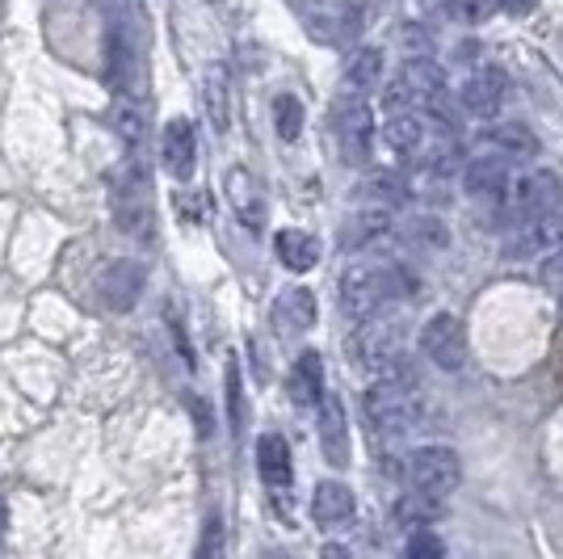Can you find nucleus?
Listing matches in <instances>:
<instances>
[{"label":"nucleus","mask_w":563,"mask_h":559,"mask_svg":"<svg viewBox=\"0 0 563 559\" xmlns=\"http://www.w3.org/2000/svg\"><path fill=\"white\" fill-rule=\"evenodd\" d=\"M396 517L404 526H417V530H429L424 522H433V517H442V501L438 496H421V492H408L404 501L396 505Z\"/></svg>","instance_id":"393cba45"},{"label":"nucleus","mask_w":563,"mask_h":559,"mask_svg":"<svg viewBox=\"0 0 563 559\" xmlns=\"http://www.w3.org/2000/svg\"><path fill=\"white\" fill-rule=\"evenodd\" d=\"M332 127H336V143H341L345 161H353V164L366 161V152H371V131H375L371 106H366L362 97H341L336 110H332Z\"/></svg>","instance_id":"9d476101"},{"label":"nucleus","mask_w":563,"mask_h":559,"mask_svg":"<svg viewBox=\"0 0 563 559\" xmlns=\"http://www.w3.org/2000/svg\"><path fill=\"white\" fill-rule=\"evenodd\" d=\"M290 396L299 408H311V404H324V358L316 350L299 353L295 371H290Z\"/></svg>","instance_id":"f3484780"},{"label":"nucleus","mask_w":563,"mask_h":559,"mask_svg":"<svg viewBox=\"0 0 563 559\" xmlns=\"http://www.w3.org/2000/svg\"><path fill=\"white\" fill-rule=\"evenodd\" d=\"M223 383H228V420H232L235 434H244V387H240V362L235 358H228Z\"/></svg>","instance_id":"c85d7f7f"},{"label":"nucleus","mask_w":563,"mask_h":559,"mask_svg":"<svg viewBox=\"0 0 563 559\" xmlns=\"http://www.w3.org/2000/svg\"><path fill=\"white\" fill-rule=\"evenodd\" d=\"M366 198H375L378 207H396L404 198H412V189H408V182L399 173H378V177L366 182Z\"/></svg>","instance_id":"cd10ccee"},{"label":"nucleus","mask_w":563,"mask_h":559,"mask_svg":"<svg viewBox=\"0 0 563 559\" xmlns=\"http://www.w3.org/2000/svg\"><path fill=\"white\" fill-rule=\"evenodd\" d=\"M542 282H547V286L563 299V253L551 256V261H542Z\"/></svg>","instance_id":"72a5a7b5"},{"label":"nucleus","mask_w":563,"mask_h":559,"mask_svg":"<svg viewBox=\"0 0 563 559\" xmlns=\"http://www.w3.org/2000/svg\"><path fill=\"white\" fill-rule=\"evenodd\" d=\"M383 140L396 156H421L424 140H429V118L421 114H391L383 127Z\"/></svg>","instance_id":"6ab92c4d"},{"label":"nucleus","mask_w":563,"mask_h":559,"mask_svg":"<svg viewBox=\"0 0 563 559\" xmlns=\"http://www.w3.org/2000/svg\"><path fill=\"white\" fill-rule=\"evenodd\" d=\"M320 446L332 467H350V420H345V404L336 396H324L320 404Z\"/></svg>","instance_id":"4468645a"},{"label":"nucleus","mask_w":563,"mask_h":559,"mask_svg":"<svg viewBox=\"0 0 563 559\" xmlns=\"http://www.w3.org/2000/svg\"><path fill=\"white\" fill-rule=\"evenodd\" d=\"M269 320H274V328H278L282 337H299V332H307V328L316 325V295L303 291V286L282 291L278 299H274Z\"/></svg>","instance_id":"2eb2a0df"},{"label":"nucleus","mask_w":563,"mask_h":559,"mask_svg":"<svg viewBox=\"0 0 563 559\" xmlns=\"http://www.w3.org/2000/svg\"><path fill=\"white\" fill-rule=\"evenodd\" d=\"M194 559H223V522L211 517L207 530H202V542H198V556Z\"/></svg>","instance_id":"2f4dec72"},{"label":"nucleus","mask_w":563,"mask_h":559,"mask_svg":"<svg viewBox=\"0 0 563 559\" xmlns=\"http://www.w3.org/2000/svg\"><path fill=\"white\" fill-rule=\"evenodd\" d=\"M404 480H408V489L421 492V496H450V492L459 489V480H463V463H459V454L450 450V446H421V450H412L408 454V463H404Z\"/></svg>","instance_id":"20e7f679"},{"label":"nucleus","mask_w":563,"mask_h":559,"mask_svg":"<svg viewBox=\"0 0 563 559\" xmlns=\"http://www.w3.org/2000/svg\"><path fill=\"white\" fill-rule=\"evenodd\" d=\"M114 127L122 131V140H126V143L140 140L143 114L135 110V97H122V94H118V101H114Z\"/></svg>","instance_id":"c756f323"},{"label":"nucleus","mask_w":563,"mask_h":559,"mask_svg":"<svg viewBox=\"0 0 563 559\" xmlns=\"http://www.w3.org/2000/svg\"><path fill=\"white\" fill-rule=\"evenodd\" d=\"M114 223L126 235L152 232V198H147V182L143 177H126L114 189Z\"/></svg>","instance_id":"9b49d317"},{"label":"nucleus","mask_w":563,"mask_h":559,"mask_svg":"<svg viewBox=\"0 0 563 559\" xmlns=\"http://www.w3.org/2000/svg\"><path fill=\"white\" fill-rule=\"evenodd\" d=\"M509 210H514L517 223L560 215L563 210L560 173H551V168H530V173H521L514 182V189H509Z\"/></svg>","instance_id":"39448f33"},{"label":"nucleus","mask_w":563,"mask_h":559,"mask_svg":"<svg viewBox=\"0 0 563 559\" xmlns=\"http://www.w3.org/2000/svg\"><path fill=\"white\" fill-rule=\"evenodd\" d=\"M362 413H366L375 434L404 438L424 420V399L417 396V387L408 379H378L362 399Z\"/></svg>","instance_id":"f257e3e1"},{"label":"nucleus","mask_w":563,"mask_h":559,"mask_svg":"<svg viewBox=\"0 0 563 559\" xmlns=\"http://www.w3.org/2000/svg\"><path fill=\"white\" fill-rule=\"evenodd\" d=\"M442 97H446V72L433 59H408L391 76V85L383 89V110L387 114H417V110H429Z\"/></svg>","instance_id":"7ed1b4c3"},{"label":"nucleus","mask_w":563,"mask_h":559,"mask_svg":"<svg viewBox=\"0 0 563 559\" xmlns=\"http://www.w3.org/2000/svg\"><path fill=\"white\" fill-rule=\"evenodd\" d=\"M320 559H353L350 547H341V542H329L324 551H320Z\"/></svg>","instance_id":"c9c22d12"},{"label":"nucleus","mask_w":563,"mask_h":559,"mask_svg":"<svg viewBox=\"0 0 563 559\" xmlns=\"http://www.w3.org/2000/svg\"><path fill=\"white\" fill-rule=\"evenodd\" d=\"M161 156H165V168L177 177V182H186L189 173H194V161H198V140H194V127H189L186 118H173V122L165 127Z\"/></svg>","instance_id":"dca6fc26"},{"label":"nucleus","mask_w":563,"mask_h":559,"mask_svg":"<svg viewBox=\"0 0 563 559\" xmlns=\"http://www.w3.org/2000/svg\"><path fill=\"white\" fill-rule=\"evenodd\" d=\"M421 350L438 371H459L467 362V328H463V320L450 316V311L433 316L421 332Z\"/></svg>","instance_id":"423d86ee"},{"label":"nucleus","mask_w":563,"mask_h":559,"mask_svg":"<svg viewBox=\"0 0 563 559\" xmlns=\"http://www.w3.org/2000/svg\"><path fill=\"white\" fill-rule=\"evenodd\" d=\"M399 295V265H350L341 274V307L357 325L375 320Z\"/></svg>","instance_id":"f03ea898"},{"label":"nucleus","mask_w":563,"mask_h":559,"mask_svg":"<svg viewBox=\"0 0 563 559\" xmlns=\"http://www.w3.org/2000/svg\"><path fill=\"white\" fill-rule=\"evenodd\" d=\"M505 253L514 261H551L563 253V210L560 215H547V219H526L517 223Z\"/></svg>","instance_id":"0eeeda50"},{"label":"nucleus","mask_w":563,"mask_h":559,"mask_svg":"<svg viewBox=\"0 0 563 559\" xmlns=\"http://www.w3.org/2000/svg\"><path fill=\"white\" fill-rule=\"evenodd\" d=\"M311 517L320 522V526H345L353 517V492L345 484H336V480H324L316 496H311Z\"/></svg>","instance_id":"aec40b11"},{"label":"nucleus","mask_w":563,"mask_h":559,"mask_svg":"<svg viewBox=\"0 0 563 559\" xmlns=\"http://www.w3.org/2000/svg\"><path fill=\"white\" fill-rule=\"evenodd\" d=\"M274 253L286 270H295V274H307V270H316V261H320V240L303 228H282L278 240H274Z\"/></svg>","instance_id":"a211bd4d"},{"label":"nucleus","mask_w":563,"mask_h":559,"mask_svg":"<svg viewBox=\"0 0 563 559\" xmlns=\"http://www.w3.org/2000/svg\"><path fill=\"white\" fill-rule=\"evenodd\" d=\"M505 94H509V76L500 68H479L467 76V85H463V106H467L471 114L479 118H493L500 106H505Z\"/></svg>","instance_id":"ddd939ff"},{"label":"nucleus","mask_w":563,"mask_h":559,"mask_svg":"<svg viewBox=\"0 0 563 559\" xmlns=\"http://www.w3.org/2000/svg\"><path fill=\"white\" fill-rule=\"evenodd\" d=\"M488 9H493V0H450V13L459 22H484Z\"/></svg>","instance_id":"473e14b6"},{"label":"nucleus","mask_w":563,"mask_h":559,"mask_svg":"<svg viewBox=\"0 0 563 559\" xmlns=\"http://www.w3.org/2000/svg\"><path fill=\"white\" fill-rule=\"evenodd\" d=\"M378 80H383V51L362 47L350 59V68H345V89L362 97V94H371Z\"/></svg>","instance_id":"b1692460"},{"label":"nucleus","mask_w":563,"mask_h":559,"mask_svg":"<svg viewBox=\"0 0 563 559\" xmlns=\"http://www.w3.org/2000/svg\"><path fill=\"white\" fill-rule=\"evenodd\" d=\"M463 189L479 207H500V202L509 207V189H514L509 164L500 156H475V161L463 164Z\"/></svg>","instance_id":"6e6552de"},{"label":"nucleus","mask_w":563,"mask_h":559,"mask_svg":"<svg viewBox=\"0 0 563 559\" xmlns=\"http://www.w3.org/2000/svg\"><path fill=\"white\" fill-rule=\"evenodd\" d=\"M479 143L500 156V161H534L539 156V140H534V131H526L521 122H488L484 131H479Z\"/></svg>","instance_id":"f8f14e48"},{"label":"nucleus","mask_w":563,"mask_h":559,"mask_svg":"<svg viewBox=\"0 0 563 559\" xmlns=\"http://www.w3.org/2000/svg\"><path fill=\"white\" fill-rule=\"evenodd\" d=\"M207 114H211L214 135H223L228 131V76L219 68L207 76Z\"/></svg>","instance_id":"bb28decb"},{"label":"nucleus","mask_w":563,"mask_h":559,"mask_svg":"<svg viewBox=\"0 0 563 559\" xmlns=\"http://www.w3.org/2000/svg\"><path fill=\"white\" fill-rule=\"evenodd\" d=\"M404 559H446V542L433 535V530H412Z\"/></svg>","instance_id":"7c9ffc66"},{"label":"nucleus","mask_w":563,"mask_h":559,"mask_svg":"<svg viewBox=\"0 0 563 559\" xmlns=\"http://www.w3.org/2000/svg\"><path fill=\"white\" fill-rule=\"evenodd\" d=\"M228 198H232L235 215L244 228H261L265 223V202H261V186L244 173V168H232L228 173Z\"/></svg>","instance_id":"412c9836"},{"label":"nucleus","mask_w":563,"mask_h":559,"mask_svg":"<svg viewBox=\"0 0 563 559\" xmlns=\"http://www.w3.org/2000/svg\"><path fill=\"white\" fill-rule=\"evenodd\" d=\"M391 232V215L383 207L375 210H362V215H353L350 223H345V235H341V244L345 249H371L378 240H387Z\"/></svg>","instance_id":"5701e85b"},{"label":"nucleus","mask_w":563,"mask_h":559,"mask_svg":"<svg viewBox=\"0 0 563 559\" xmlns=\"http://www.w3.org/2000/svg\"><path fill=\"white\" fill-rule=\"evenodd\" d=\"M500 9H505V13H514V18H521V13H530V9H534V0H500Z\"/></svg>","instance_id":"f704fd0d"},{"label":"nucleus","mask_w":563,"mask_h":559,"mask_svg":"<svg viewBox=\"0 0 563 559\" xmlns=\"http://www.w3.org/2000/svg\"><path fill=\"white\" fill-rule=\"evenodd\" d=\"M274 127H278V135L286 143L299 140V131H303V101L290 94H282L278 101H274Z\"/></svg>","instance_id":"a878e982"},{"label":"nucleus","mask_w":563,"mask_h":559,"mask_svg":"<svg viewBox=\"0 0 563 559\" xmlns=\"http://www.w3.org/2000/svg\"><path fill=\"white\" fill-rule=\"evenodd\" d=\"M143 286H147V270L140 261H110L101 274H97V299L110 311H131L140 304Z\"/></svg>","instance_id":"1a4fd4ad"},{"label":"nucleus","mask_w":563,"mask_h":559,"mask_svg":"<svg viewBox=\"0 0 563 559\" xmlns=\"http://www.w3.org/2000/svg\"><path fill=\"white\" fill-rule=\"evenodd\" d=\"M4 526H9V513H4V501H0V538H4Z\"/></svg>","instance_id":"e433bc0d"},{"label":"nucleus","mask_w":563,"mask_h":559,"mask_svg":"<svg viewBox=\"0 0 563 559\" xmlns=\"http://www.w3.org/2000/svg\"><path fill=\"white\" fill-rule=\"evenodd\" d=\"M257 467H261V480L269 489H286L290 484V446L282 434H265L257 442Z\"/></svg>","instance_id":"4be33fe9"}]
</instances>
